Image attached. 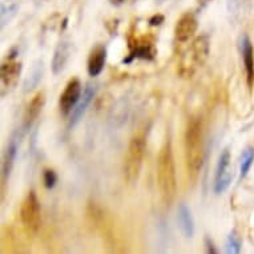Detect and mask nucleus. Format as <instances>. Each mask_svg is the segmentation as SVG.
Returning <instances> with one entry per match:
<instances>
[{
  "mask_svg": "<svg viewBox=\"0 0 254 254\" xmlns=\"http://www.w3.org/2000/svg\"><path fill=\"white\" fill-rule=\"evenodd\" d=\"M205 134L204 121L200 115L190 117L185 132V160L188 175L193 183L197 181L204 165Z\"/></svg>",
  "mask_w": 254,
  "mask_h": 254,
  "instance_id": "1",
  "label": "nucleus"
},
{
  "mask_svg": "<svg viewBox=\"0 0 254 254\" xmlns=\"http://www.w3.org/2000/svg\"><path fill=\"white\" fill-rule=\"evenodd\" d=\"M157 185L161 200L165 205L173 202L177 193V180L171 138L168 137L157 157Z\"/></svg>",
  "mask_w": 254,
  "mask_h": 254,
  "instance_id": "2",
  "label": "nucleus"
},
{
  "mask_svg": "<svg viewBox=\"0 0 254 254\" xmlns=\"http://www.w3.org/2000/svg\"><path fill=\"white\" fill-rule=\"evenodd\" d=\"M146 150V132L142 128L130 138L128 150L125 154L124 175L125 179L129 184H134L138 180L141 172L142 161Z\"/></svg>",
  "mask_w": 254,
  "mask_h": 254,
  "instance_id": "3",
  "label": "nucleus"
},
{
  "mask_svg": "<svg viewBox=\"0 0 254 254\" xmlns=\"http://www.w3.org/2000/svg\"><path fill=\"white\" fill-rule=\"evenodd\" d=\"M209 50H210V42L208 35H201L194 39L189 50L181 58L179 67L180 75L190 77L197 68L202 67L205 64L209 56Z\"/></svg>",
  "mask_w": 254,
  "mask_h": 254,
  "instance_id": "4",
  "label": "nucleus"
},
{
  "mask_svg": "<svg viewBox=\"0 0 254 254\" xmlns=\"http://www.w3.org/2000/svg\"><path fill=\"white\" fill-rule=\"evenodd\" d=\"M20 220L27 233L35 234L40 228V224H42L40 202L34 190H29L21 202Z\"/></svg>",
  "mask_w": 254,
  "mask_h": 254,
  "instance_id": "5",
  "label": "nucleus"
},
{
  "mask_svg": "<svg viewBox=\"0 0 254 254\" xmlns=\"http://www.w3.org/2000/svg\"><path fill=\"white\" fill-rule=\"evenodd\" d=\"M157 54L156 47H154L153 36H141V38H130L129 39V55L128 58L123 60L124 64H129L136 59H142V60H153Z\"/></svg>",
  "mask_w": 254,
  "mask_h": 254,
  "instance_id": "6",
  "label": "nucleus"
},
{
  "mask_svg": "<svg viewBox=\"0 0 254 254\" xmlns=\"http://www.w3.org/2000/svg\"><path fill=\"white\" fill-rule=\"evenodd\" d=\"M16 52L12 51L9 56H7L1 68H0V75H1V95L4 96L7 92L16 87L19 77L21 73V65L20 62H17L16 59Z\"/></svg>",
  "mask_w": 254,
  "mask_h": 254,
  "instance_id": "7",
  "label": "nucleus"
},
{
  "mask_svg": "<svg viewBox=\"0 0 254 254\" xmlns=\"http://www.w3.org/2000/svg\"><path fill=\"white\" fill-rule=\"evenodd\" d=\"M232 179H233V175H232V169H230V152L226 148L220 154L218 163H217L214 187H213L214 193L222 194L224 192H226L232 184Z\"/></svg>",
  "mask_w": 254,
  "mask_h": 254,
  "instance_id": "8",
  "label": "nucleus"
},
{
  "mask_svg": "<svg viewBox=\"0 0 254 254\" xmlns=\"http://www.w3.org/2000/svg\"><path fill=\"white\" fill-rule=\"evenodd\" d=\"M81 84L79 79H71L67 83L64 91L60 95V100H59V107H60V112L64 116L71 115L76 104L79 103L80 97H81Z\"/></svg>",
  "mask_w": 254,
  "mask_h": 254,
  "instance_id": "9",
  "label": "nucleus"
},
{
  "mask_svg": "<svg viewBox=\"0 0 254 254\" xmlns=\"http://www.w3.org/2000/svg\"><path fill=\"white\" fill-rule=\"evenodd\" d=\"M198 28V20L193 12H185L181 15L175 27V39L176 43L184 44L189 42L194 36Z\"/></svg>",
  "mask_w": 254,
  "mask_h": 254,
  "instance_id": "10",
  "label": "nucleus"
},
{
  "mask_svg": "<svg viewBox=\"0 0 254 254\" xmlns=\"http://www.w3.org/2000/svg\"><path fill=\"white\" fill-rule=\"evenodd\" d=\"M19 145H20V133L16 132L13 133L9 138L5 152L3 154V163H1V184H3V190H4L5 184L8 183L9 176L15 165V160H16L17 150H19Z\"/></svg>",
  "mask_w": 254,
  "mask_h": 254,
  "instance_id": "11",
  "label": "nucleus"
},
{
  "mask_svg": "<svg viewBox=\"0 0 254 254\" xmlns=\"http://www.w3.org/2000/svg\"><path fill=\"white\" fill-rule=\"evenodd\" d=\"M97 92V85L96 84H87V87L84 88L81 97H80L79 103L76 104L73 111L71 112V119H69V128H73L81 119H83L84 113L87 112L88 107L92 103V100L95 99Z\"/></svg>",
  "mask_w": 254,
  "mask_h": 254,
  "instance_id": "12",
  "label": "nucleus"
},
{
  "mask_svg": "<svg viewBox=\"0 0 254 254\" xmlns=\"http://www.w3.org/2000/svg\"><path fill=\"white\" fill-rule=\"evenodd\" d=\"M240 51L242 55V62H244V68H245L246 83L249 88L253 87L254 84V54L253 46L248 35H242L240 38Z\"/></svg>",
  "mask_w": 254,
  "mask_h": 254,
  "instance_id": "13",
  "label": "nucleus"
},
{
  "mask_svg": "<svg viewBox=\"0 0 254 254\" xmlns=\"http://www.w3.org/2000/svg\"><path fill=\"white\" fill-rule=\"evenodd\" d=\"M44 104H46V93L43 91L38 92L34 99L29 101L28 107L25 109L24 116H23V129L28 130L34 125L39 115L42 113Z\"/></svg>",
  "mask_w": 254,
  "mask_h": 254,
  "instance_id": "14",
  "label": "nucleus"
},
{
  "mask_svg": "<svg viewBox=\"0 0 254 254\" xmlns=\"http://www.w3.org/2000/svg\"><path fill=\"white\" fill-rule=\"evenodd\" d=\"M107 60V48L103 44H97L93 47L88 58V73L92 77H96L103 72Z\"/></svg>",
  "mask_w": 254,
  "mask_h": 254,
  "instance_id": "15",
  "label": "nucleus"
},
{
  "mask_svg": "<svg viewBox=\"0 0 254 254\" xmlns=\"http://www.w3.org/2000/svg\"><path fill=\"white\" fill-rule=\"evenodd\" d=\"M71 55V44L67 39H63L62 42H59L55 50L54 59H52V72L54 75H59L64 71V68L67 65L68 59Z\"/></svg>",
  "mask_w": 254,
  "mask_h": 254,
  "instance_id": "16",
  "label": "nucleus"
},
{
  "mask_svg": "<svg viewBox=\"0 0 254 254\" xmlns=\"http://www.w3.org/2000/svg\"><path fill=\"white\" fill-rule=\"evenodd\" d=\"M177 221L181 233L185 238H192L194 234V220H193L192 212L185 204H181L179 206L177 212Z\"/></svg>",
  "mask_w": 254,
  "mask_h": 254,
  "instance_id": "17",
  "label": "nucleus"
},
{
  "mask_svg": "<svg viewBox=\"0 0 254 254\" xmlns=\"http://www.w3.org/2000/svg\"><path fill=\"white\" fill-rule=\"evenodd\" d=\"M19 11V3L15 0H4L1 3V27H5Z\"/></svg>",
  "mask_w": 254,
  "mask_h": 254,
  "instance_id": "18",
  "label": "nucleus"
},
{
  "mask_svg": "<svg viewBox=\"0 0 254 254\" xmlns=\"http://www.w3.org/2000/svg\"><path fill=\"white\" fill-rule=\"evenodd\" d=\"M43 76V63L39 62L34 67L32 72H31V75L27 80H25L24 83V91L25 92H31L34 89L39 83H40V80H42Z\"/></svg>",
  "mask_w": 254,
  "mask_h": 254,
  "instance_id": "19",
  "label": "nucleus"
},
{
  "mask_svg": "<svg viewBox=\"0 0 254 254\" xmlns=\"http://www.w3.org/2000/svg\"><path fill=\"white\" fill-rule=\"evenodd\" d=\"M254 161V149L253 148H246L241 154V160H240V173H241V179L246 177L248 172L253 165Z\"/></svg>",
  "mask_w": 254,
  "mask_h": 254,
  "instance_id": "20",
  "label": "nucleus"
},
{
  "mask_svg": "<svg viewBox=\"0 0 254 254\" xmlns=\"http://www.w3.org/2000/svg\"><path fill=\"white\" fill-rule=\"evenodd\" d=\"M225 252L228 254H238L241 252V238L238 237L234 232L230 233L226 238Z\"/></svg>",
  "mask_w": 254,
  "mask_h": 254,
  "instance_id": "21",
  "label": "nucleus"
},
{
  "mask_svg": "<svg viewBox=\"0 0 254 254\" xmlns=\"http://www.w3.org/2000/svg\"><path fill=\"white\" fill-rule=\"evenodd\" d=\"M252 0H229L228 1V8H229L230 13H238L245 11L246 5L249 4Z\"/></svg>",
  "mask_w": 254,
  "mask_h": 254,
  "instance_id": "22",
  "label": "nucleus"
},
{
  "mask_svg": "<svg viewBox=\"0 0 254 254\" xmlns=\"http://www.w3.org/2000/svg\"><path fill=\"white\" fill-rule=\"evenodd\" d=\"M58 183V176L52 169H46L44 171V185L47 189H52Z\"/></svg>",
  "mask_w": 254,
  "mask_h": 254,
  "instance_id": "23",
  "label": "nucleus"
},
{
  "mask_svg": "<svg viewBox=\"0 0 254 254\" xmlns=\"http://www.w3.org/2000/svg\"><path fill=\"white\" fill-rule=\"evenodd\" d=\"M164 19L165 17L163 16V15H153V16L150 17L149 19V25H152V27H156V25H160L161 23H164Z\"/></svg>",
  "mask_w": 254,
  "mask_h": 254,
  "instance_id": "24",
  "label": "nucleus"
},
{
  "mask_svg": "<svg viewBox=\"0 0 254 254\" xmlns=\"http://www.w3.org/2000/svg\"><path fill=\"white\" fill-rule=\"evenodd\" d=\"M205 241H206V246H208V253H212V254L217 253V249H216V248H214V245H213L212 240H209V238H206Z\"/></svg>",
  "mask_w": 254,
  "mask_h": 254,
  "instance_id": "25",
  "label": "nucleus"
},
{
  "mask_svg": "<svg viewBox=\"0 0 254 254\" xmlns=\"http://www.w3.org/2000/svg\"><path fill=\"white\" fill-rule=\"evenodd\" d=\"M109 1H111V4L113 5H121L124 4L127 0H109Z\"/></svg>",
  "mask_w": 254,
  "mask_h": 254,
  "instance_id": "26",
  "label": "nucleus"
},
{
  "mask_svg": "<svg viewBox=\"0 0 254 254\" xmlns=\"http://www.w3.org/2000/svg\"><path fill=\"white\" fill-rule=\"evenodd\" d=\"M209 1H210V0H197V3H198V5H200V8H204Z\"/></svg>",
  "mask_w": 254,
  "mask_h": 254,
  "instance_id": "27",
  "label": "nucleus"
},
{
  "mask_svg": "<svg viewBox=\"0 0 254 254\" xmlns=\"http://www.w3.org/2000/svg\"><path fill=\"white\" fill-rule=\"evenodd\" d=\"M156 3H158V4H161V3H164V1H167V0H154Z\"/></svg>",
  "mask_w": 254,
  "mask_h": 254,
  "instance_id": "28",
  "label": "nucleus"
}]
</instances>
